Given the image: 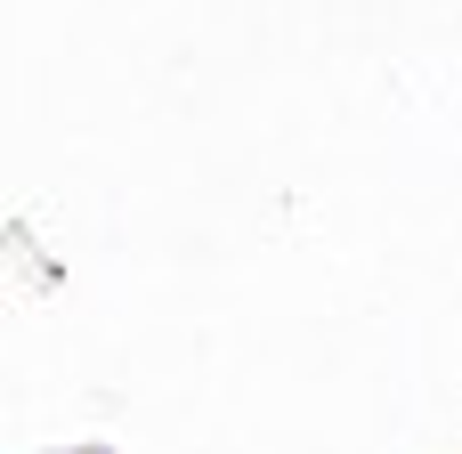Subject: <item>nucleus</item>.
Listing matches in <instances>:
<instances>
[]
</instances>
